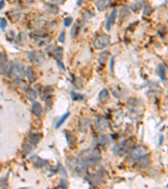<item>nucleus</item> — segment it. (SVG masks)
<instances>
[{
    "mask_svg": "<svg viewBox=\"0 0 168 189\" xmlns=\"http://www.w3.org/2000/svg\"><path fill=\"white\" fill-rule=\"evenodd\" d=\"M32 111H33L34 115L39 116V115L42 114V112H43V109H42L41 105H40L39 103L34 102V103H33V105H32Z\"/></svg>",
    "mask_w": 168,
    "mask_h": 189,
    "instance_id": "nucleus-19",
    "label": "nucleus"
},
{
    "mask_svg": "<svg viewBox=\"0 0 168 189\" xmlns=\"http://www.w3.org/2000/svg\"><path fill=\"white\" fill-rule=\"evenodd\" d=\"M6 26H7V20H6L5 19H2L1 22H0V27H1V29L4 30L6 28Z\"/></svg>",
    "mask_w": 168,
    "mask_h": 189,
    "instance_id": "nucleus-31",
    "label": "nucleus"
},
{
    "mask_svg": "<svg viewBox=\"0 0 168 189\" xmlns=\"http://www.w3.org/2000/svg\"><path fill=\"white\" fill-rule=\"evenodd\" d=\"M24 92H25V95L29 101H34L36 98V92L35 91H34L33 89H30L29 87H26L24 88Z\"/></svg>",
    "mask_w": 168,
    "mask_h": 189,
    "instance_id": "nucleus-15",
    "label": "nucleus"
},
{
    "mask_svg": "<svg viewBox=\"0 0 168 189\" xmlns=\"http://www.w3.org/2000/svg\"><path fill=\"white\" fill-rule=\"evenodd\" d=\"M71 33H72V36H73V37H76V36L78 35V26L74 25L73 27V29H72Z\"/></svg>",
    "mask_w": 168,
    "mask_h": 189,
    "instance_id": "nucleus-30",
    "label": "nucleus"
},
{
    "mask_svg": "<svg viewBox=\"0 0 168 189\" xmlns=\"http://www.w3.org/2000/svg\"><path fill=\"white\" fill-rule=\"evenodd\" d=\"M60 187H62V188H67V183L66 181H64L63 179L61 180V182H60Z\"/></svg>",
    "mask_w": 168,
    "mask_h": 189,
    "instance_id": "nucleus-34",
    "label": "nucleus"
},
{
    "mask_svg": "<svg viewBox=\"0 0 168 189\" xmlns=\"http://www.w3.org/2000/svg\"><path fill=\"white\" fill-rule=\"evenodd\" d=\"M50 41V36H44V35H40L38 36L36 39H35V45L39 47H42V46H47Z\"/></svg>",
    "mask_w": 168,
    "mask_h": 189,
    "instance_id": "nucleus-9",
    "label": "nucleus"
},
{
    "mask_svg": "<svg viewBox=\"0 0 168 189\" xmlns=\"http://www.w3.org/2000/svg\"><path fill=\"white\" fill-rule=\"evenodd\" d=\"M101 182H102V176H101L99 173L94 174V175L92 177L91 183L93 184V185H98V184L100 183Z\"/></svg>",
    "mask_w": 168,
    "mask_h": 189,
    "instance_id": "nucleus-20",
    "label": "nucleus"
},
{
    "mask_svg": "<svg viewBox=\"0 0 168 189\" xmlns=\"http://www.w3.org/2000/svg\"><path fill=\"white\" fill-rule=\"evenodd\" d=\"M8 176H6L4 178H0V188H4L8 187Z\"/></svg>",
    "mask_w": 168,
    "mask_h": 189,
    "instance_id": "nucleus-26",
    "label": "nucleus"
},
{
    "mask_svg": "<svg viewBox=\"0 0 168 189\" xmlns=\"http://www.w3.org/2000/svg\"><path fill=\"white\" fill-rule=\"evenodd\" d=\"M65 39H66V32L63 30V31L61 32V34H60L59 37H58V41L60 43H64L65 42Z\"/></svg>",
    "mask_w": 168,
    "mask_h": 189,
    "instance_id": "nucleus-29",
    "label": "nucleus"
},
{
    "mask_svg": "<svg viewBox=\"0 0 168 189\" xmlns=\"http://www.w3.org/2000/svg\"><path fill=\"white\" fill-rule=\"evenodd\" d=\"M25 75V71L24 70L22 65L20 64H14L12 67L10 76L15 80H22Z\"/></svg>",
    "mask_w": 168,
    "mask_h": 189,
    "instance_id": "nucleus-5",
    "label": "nucleus"
},
{
    "mask_svg": "<svg viewBox=\"0 0 168 189\" xmlns=\"http://www.w3.org/2000/svg\"><path fill=\"white\" fill-rule=\"evenodd\" d=\"M71 96L73 97V100L75 101H78V100H82L83 99L84 97L82 95V94H79V93H76L74 92H71Z\"/></svg>",
    "mask_w": 168,
    "mask_h": 189,
    "instance_id": "nucleus-27",
    "label": "nucleus"
},
{
    "mask_svg": "<svg viewBox=\"0 0 168 189\" xmlns=\"http://www.w3.org/2000/svg\"><path fill=\"white\" fill-rule=\"evenodd\" d=\"M73 18L72 17H67L64 19V26L65 27H69L72 23H73Z\"/></svg>",
    "mask_w": 168,
    "mask_h": 189,
    "instance_id": "nucleus-28",
    "label": "nucleus"
},
{
    "mask_svg": "<svg viewBox=\"0 0 168 189\" xmlns=\"http://www.w3.org/2000/svg\"><path fill=\"white\" fill-rule=\"evenodd\" d=\"M146 147L144 146H138L136 148H134L131 154H130V157L132 159H134V160H138V159H140L142 156L146 155Z\"/></svg>",
    "mask_w": 168,
    "mask_h": 189,
    "instance_id": "nucleus-7",
    "label": "nucleus"
},
{
    "mask_svg": "<svg viewBox=\"0 0 168 189\" xmlns=\"http://www.w3.org/2000/svg\"><path fill=\"white\" fill-rule=\"evenodd\" d=\"M82 3H83V0H78V1H77L78 5H81V4H82Z\"/></svg>",
    "mask_w": 168,
    "mask_h": 189,
    "instance_id": "nucleus-36",
    "label": "nucleus"
},
{
    "mask_svg": "<svg viewBox=\"0 0 168 189\" xmlns=\"http://www.w3.org/2000/svg\"><path fill=\"white\" fill-rule=\"evenodd\" d=\"M110 43V36L108 34H100L96 37L93 41V46L97 50L104 49Z\"/></svg>",
    "mask_w": 168,
    "mask_h": 189,
    "instance_id": "nucleus-3",
    "label": "nucleus"
},
{
    "mask_svg": "<svg viewBox=\"0 0 168 189\" xmlns=\"http://www.w3.org/2000/svg\"><path fill=\"white\" fill-rule=\"evenodd\" d=\"M108 57H109V52H104L100 53L99 57H98V63H99V65H101V66H105Z\"/></svg>",
    "mask_w": 168,
    "mask_h": 189,
    "instance_id": "nucleus-14",
    "label": "nucleus"
},
{
    "mask_svg": "<svg viewBox=\"0 0 168 189\" xmlns=\"http://www.w3.org/2000/svg\"><path fill=\"white\" fill-rule=\"evenodd\" d=\"M117 17V10L116 9H113L111 12V14H109V16L106 22V30L107 31H110L111 29V26L114 24L115 22V19Z\"/></svg>",
    "mask_w": 168,
    "mask_h": 189,
    "instance_id": "nucleus-8",
    "label": "nucleus"
},
{
    "mask_svg": "<svg viewBox=\"0 0 168 189\" xmlns=\"http://www.w3.org/2000/svg\"><path fill=\"white\" fill-rule=\"evenodd\" d=\"M149 162H150V159H149V158H143V159H140V160H139L138 165H139V166L141 167V168H144V167L148 166Z\"/></svg>",
    "mask_w": 168,
    "mask_h": 189,
    "instance_id": "nucleus-24",
    "label": "nucleus"
},
{
    "mask_svg": "<svg viewBox=\"0 0 168 189\" xmlns=\"http://www.w3.org/2000/svg\"><path fill=\"white\" fill-rule=\"evenodd\" d=\"M25 75L28 78V80L29 82H34V81L36 80V75L34 74L33 69L31 68L30 67H27L26 70H25Z\"/></svg>",
    "mask_w": 168,
    "mask_h": 189,
    "instance_id": "nucleus-13",
    "label": "nucleus"
},
{
    "mask_svg": "<svg viewBox=\"0 0 168 189\" xmlns=\"http://www.w3.org/2000/svg\"><path fill=\"white\" fill-rule=\"evenodd\" d=\"M113 67H114V57H113L110 61V72L112 75H113V68H114Z\"/></svg>",
    "mask_w": 168,
    "mask_h": 189,
    "instance_id": "nucleus-32",
    "label": "nucleus"
},
{
    "mask_svg": "<svg viewBox=\"0 0 168 189\" xmlns=\"http://www.w3.org/2000/svg\"><path fill=\"white\" fill-rule=\"evenodd\" d=\"M129 149V141L123 140L118 143H116L113 147V152L115 155L118 156H122L127 153V151Z\"/></svg>",
    "mask_w": 168,
    "mask_h": 189,
    "instance_id": "nucleus-2",
    "label": "nucleus"
},
{
    "mask_svg": "<svg viewBox=\"0 0 168 189\" xmlns=\"http://www.w3.org/2000/svg\"><path fill=\"white\" fill-rule=\"evenodd\" d=\"M110 4V0H98L96 2L95 5L97 9L99 12L103 11Z\"/></svg>",
    "mask_w": 168,
    "mask_h": 189,
    "instance_id": "nucleus-10",
    "label": "nucleus"
},
{
    "mask_svg": "<svg viewBox=\"0 0 168 189\" xmlns=\"http://www.w3.org/2000/svg\"><path fill=\"white\" fill-rule=\"evenodd\" d=\"M109 92L107 89H103L99 93H98V100L100 101L101 103H107L108 100H109Z\"/></svg>",
    "mask_w": 168,
    "mask_h": 189,
    "instance_id": "nucleus-12",
    "label": "nucleus"
},
{
    "mask_svg": "<svg viewBox=\"0 0 168 189\" xmlns=\"http://www.w3.org/2000/svg\"><path fill=\"white\" fill-rule=\"evenodd\" d=\"M82 163L84 165H95L101 160L100 152L98 150H88L81 155Z\"/></svg>",
    "mask_w": 168,
    "mask_h": 189,
    "instance_id": "nucleus-1",
    "label": "nucleus"
},
{
    "mask_svg": "<svg viewBox=\"0 0 168 189\" xmlns=\"http://www.w3.org/2000/svg\"><path fill=\"white\" fill-rule=\"evenodd\" d=\"M53 92V88L51 87H45L43 90V98H46V97H50V93Z\"/></svg>",
    "mask_w": 168,
    "mask_h": 189,
    "instance_id": "nucleus-22",
    "label": "nucleus"
},
{
    "mask_svg": "<svg viewBox=\"0 0 168 189\" xmlns=\"http://www.w3.org/2000/svg\"><path fill=\"white\" fill-rule=\"evenodd\" d=\"M96 127L98 130H104L108 127V122L103 117H99L96 121Z\"/></svg>",
    "mask_w": 168,
    "mask_h": 189,
    "instance_id": "nucleus-11",
    "label": "nucleus"
},
{
    "mask_svg": "<svg viewBox=\"0 0 168 189\" xmlns=\"http://www.w3.org/2000/svg\"><path fill=\"white\" fill-rule=\"evenodd\" d=\"M69 115H70V113L68 112V113H67V114H65V115L62 116V118H61V119H60V120H58V122H57V124H56V129H58V128H59L60 126L62 125V124H63V123H64V122L66 121V120H67V118L69 117Z\"/></svg>",
    "mask_w": 168,
    "mask_h": 189,
    "instance_id": "nucleus-21",
    "label": "nucleus"
},
{
    "mask_svg": "<svg viewBox=\"0 0 168 189\" xmlns=\"http://www.w3.org/2000/svg\"><path fill=\"white\" fill-rule=\"evenodd\" d=\"M64 1H59V0H51L50 1V4H53L55 5H59V4H63Z\"/></svg>",
    "mask_w": 168,
    "mask_h": 189,
    "instance_id": "nucleus-33",
    "label": "nucleus"
},
{
    "mask_svg": "<svg viewBox=\"0 0 168 189\" xmlns=\"http://www.w3.org/2000/svg\"><path fill=\"white\" fill-rule=\"evenodd\" d=\"M51 54V56L55 58L56 60V62H58L59 64L61 65L62 68L63 70H65V66L62 64V57H63V50L62 48L59 47V46H56L55 48H50V55Z\"/></svg>",
    "mask_w": 168,
    "mask_h": 189,
    "instance_id": "nucleus-6",
    "label": "nucleus"
},
{
    "mask_svg": "<svg viewBox=\"0 0 168 189\" xmlns=\"http://www.w3.org/2000/svg\"><path fill=\"white\" fill-rule=\"evenodd\" d=\"M4 4H5V3H4V0H1V1H0V10L4 8Z\"/></svg>",
    "mask_w": 168,
    "mask_h": 189,
    "instance_id": "nucleus-35",
    "label": "nucleus"
},
{
    "mask_svg": "<svg viewBox=\"0 0 168 189\" xmlns=\"http://www.w3.org/2000/svg\"><path fill=\"white\" fill-rule=\"evenodd\" d=\"M158 74L160 76V77L164 80L166 77V71H165V67H163L162 65H160L158 67Z\"/></svg>",
    "mask_w": 168,
    "mask_h": 189,
    "instance_id": "nucleus-23",
    "label": "nucleus"
},
{
    "mask_svg": "<svg viewBox=\"0 0 168 189\" xmlns=\"http://www.w3.org/2000/svg\"><path fill=\"white\" fill-rule=\"evenodd\" d=\"M41 138H42V135H40V134H30L29 135V142L34 145H35L36 144L39 143V141L41 140Z\"/></svg>",
    "mask_w": 168,
    "mask_h": 189,
    "instance_id": "nucleus-17",
    "label": "nucleus"
},
{
    "mask_svg": "<svg viewBox=\"0 0 168 189\" xmlns=\"http://www.w3.org/2000/svg\"><path fill=\"white\" fill-rule=\"evenodd\" d=\"M28 58L29 62H33L35 65H39L45 61V54L41 51H34L29 53Z\"/></svg>",
    "mask_w": 168,
    "mask_h": 189,
    "instance_id": "nucleus-4",
    "label": "nucleus"
},
{
    "mask_svg": "<svg viewBox=\"0 0 168 189\" xmlns=\"http://www.w3.org/2000/svg\"><path fill=\"white\" fill-rule=\"evenodd\" d=\"M65 133H66V138H67V140L68 144H69V145H71V146L74 145L76 144V141H77L76 136L73 135V133H71L70 131H67V130H66Z\"/></svg>",
    "mask_w": 168,
    "mask_h": 189,
    "instance_id": "nucleus-16",
    "label": "nucleus"
},
{
    "mask_svg": "<svg viewBox=\"0 0 168 189\" xmlns=\"http://www.w3.org/2000/svg\"><path fill=\"white\" fill-rule=\"evenodd\" d=\"M89 124L90 120L88 119H83L79 123V130H80V131L86 132V130H88V128L89 126Z\"/></svg>",
    "mask_w": 168,
    "mask_h": 189,
    "instance_id": "nucleus-18",
    "label": "nucleus"
},
{
    "mask_svg": "<svg viewBox=\"0 0 168 189\" xmlns=\"http://www.w3.org/2000/svg\"><path fill=\"white\" fill-rule=\"evenodd\" d=\"M8 58L4 53H0V67L4 66V64L8 62Z\"/></svg>",
    "mask_w": 168,
    "mask_h": 189,
    "instance_id": "nucleus-25",
    "label": "nucleus"
}]
</instances>
